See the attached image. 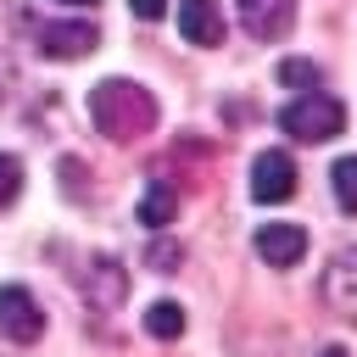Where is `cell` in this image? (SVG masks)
I'll return each mask as SVG.
<instances>
[{
	"mask_svg": "<svg viewBox=\"0 0 357 357\" xmlns=\"http://www.w3.org/2000/svg\"><path fill=\"white\" fill-rule=\"evenodd\" d=\"M33 45H39V56H50V61H78V56L95 50V28H89V22H45V28L33 33Z\"/></svg>",
	"mask_w": 357,
	"mask_h": 357,
	"instance_id": "9",
	"label": "cell"
},
{
	"mask_svg": "<svg viewBox=\"0 0 357 357\" xmlns=\"http://www.w3.org/2000/svg\"><path fill=\"white\" fill-rule=\"evenodd\" d=\"M0 335L11 346H33L45 335V312L28 284H0Z\"/></svg>",
	"mask_w": 357,
	"mask_h": 357,
	"instance_id": "3",
	"label": "cell"
},
{
	"mask_svg": "<svg viewBox=\"0 0 357 357\" xmlns=\"http://www.w3.org/2000/svg\"><path fill=\"white\" fill-rule=\"evenodd\" d=\"M178 33L201 50L223 45V17H218V0H178Z\"/></svg>",
	"mask_w": 357,
	"mask_h": 357,
	"instance_id": "10",
	"label": "cell"
},
{
	"mask_svg": "<svg viewBox=\"0 0 357 357\" xmlns=\"http://www.w3.org/2000/svg\"><path fill=\"white\" fill-rule=\"evenodd\" d=\"M56 6H95V0H56Z\"/></svg>",
	"mask_w": 357,
	"mask_h": 357,
	"instance_id": "20",
	"label": "cell"
},
{
	"mask_svg": "<svg viewBox=\"0 0 357 357\" xmlns=\"http://www.w3.org/2000/svg\"><path fill=\"white\" fill-rule=\"evenodd\" d=\"M318 296H324L329 312L357 318V251H351V245H340V251L324 262V273H318Z\"/></svg>",
	"mask_w": 357,
	"mask_h": 357,
	"instance_id": "4",
	"label": "cell"
},
{
	"mask_svg": "<svg viewBox=\"0 0 357 357\" xmlns=\"http://www.w3.org/2000/svg\"><path fill=\"white\" fill-rule=\"evenodd\" d=\"M22 195V162L11 151H0V206H11Z\"/></svg>",
	"mask_w": 357,
	"mask_h": 357,
	"instance_id": "14",
	"label": "cell"
},
{
	"mask_svg": "<svg viewBox=\"0 0 357 357\" xmlns=\"http://www.w3.org/2000/svg\"><path fill=\"white\" fill-rule=\"evenodd\" d=\"M279 128H284L290 139H301V145H324V139L346 134V106H340L335 95H324V89H307V95H296V100L279 112Z\"/></svg>",
	"mask_w": 357,
	"mask_h": 357,
	"instance_id": "2",
	"label": "cell"
},
{
	"mask_svg": "<svg viewBox=\"0 0 357 357\" xmlns=\"http://www.w3.org/2000/svg\"><path fill=\"white\" fill-rule=\"evenodd\" d=\"M11 84H17V61L0 50V106H6V95H11Z\"/></svg>",
	"mask_w": 357,
	"mask_h": 357,
	"instance_id": "18",
	"label": "cell"
},
{
	"mask_svg": "<svg viewBox=\"0 0 357 357\" xmlns=\"http://www.w3.org/2000/svg\"><path fill=\"white\" fill-rule=\"evenodd\" d=\"M240 28L257 45H279L296 28V0H240Z\"/></svg>",
	"mask_w": 357,
	"mask_h": 357,
	"instance_id": "6",
	"label": "cell"
},
{
	"mask_svg": "<svg viewBox=\"0 0 357 357\" xmlns=\"http://www.w3.org/2000/svg\"><path fill=\"white\" fill-rule=\"evenodd\" d=\"M128 11H134V17H145V22H156V17L167 11V0H128Z\"/></svg>",
	"mask_w": 357,
	"mask_h": 357,
	"instance_id": "17",
	"label": "cell"
},
{
	"mask_svg": "<svg viewBox=\"0 0 357 357\" xmlns=\"http://www.w3.org/2000/svg\"><path fill=\"white\" fill-rule=\"evenodd\" d=\"M78 290L89 296V307H123V296H128V268L117 262V257H95L89 268H84V279H78Z\"/></svg>",
	"mask_w": 357,
	"mask_h": 357,
	"instance_id": "8",
	"label": "cell"
},
{
	"mask_svg": "<svg viewBox=\"0 0 357 357\" xmlns=\"http://www.w3.org/2000/svg\"><path fill=\"white\" fill-rule=\"evenodd\" d=\"M279 78H284V84H318L324 73H318L312 61H284V67H279Z\"/></svg>",
	"mask_w": 357,
	"mask_h": 357,
	"instance_id": "16",
	"label": "cell"
},
{
	"mask_svg": "<svg viewBox=\"0 0 357 357\" xmlns=\"http://www.w3.org/2000/svg\"><path fill=\"white\" fill-rule=\"evenodd\" d=\"M324 357H346V346H324Z\"/></svg>",
	"mask_w": 357,
	"mask_h": 357,
	"instance_id": "19",
	"label": "cell"
},
{
	"mask_svg": "<svg viewBox=\"0 0 357 357\" xmlns=\"http://www.w3.org/2000/svg\"><path fill=\"white\" fill-rule=\"evenodd\" d=\"M145 329H151L156 340H178V335H184V307H178V301H151V307H145Z\"/></svg>",
	"mask_w": 357,
	"mask_h": 357,
	"instance_id": "12",
	"label": "cell"
},
{
	"mask_svg": "<svg viewBox=\"0 0 357 357\" xmlns=\"http://www.w3.org/2000/svg\"><path fill=\"white\" fill-rule=\"evenodd\" d=\"M145 262H151L156 273H178V262H184V245H173V240H151Z\"/></svg>",
	"mask_w": 357,
	"mask_h": 357,
	"instance_id": "15",
	"label": "cell"
},
{
	"mask_svg": "<svg viewBox=\"0 0 357 357\" xmlns=\"http://www.w3.org/2000/svg\"><path fill=\"white\" fill-rule=\"evenodd\" d=\"M251 245H257V257H262L268 268H296V262L307 257V229H301V223H262Z\"/></svg>",
	"mask_w": 357,
	"mask_h": 357,
	"instance_id": "7",
	"label": "cell"
},
{
	"mask_svg": "<svg viewBox=\"0 0 357 357\" xmlns=\"http://www.w3.org/2000/svg\"><path fill=\"white\" fill-rule=\"evenodd\" d=\"M329 190H335V206L357 218V156H340L329 167Z\"/></svg>",
	"mask_w": 357,
	"mask_h": 357,
	"instance_id": "13",
	"label": "cell"
},
{
	"mask_svg": "<svg viewBox=\"0 0 357 357\" xmlns=\"http://www.w3.org/2000/svg\"><path fill=\"white\" fill-rule=\"evenodd\" d=\"M89 123L112 139V145H134L139 134L156 128V95L134 78H100L89 89Z\"/></svg>",
	"mask_w": 357,
	"mask_h": 357,
	"instance_id": "1",
	"label": "cell"
},
{
	"mask_svg": "<svg viewBox=\"0 0 357 357\" xmlns=\"http://www.w3.org/2000/svg\"><path fill=\"white\" fill-rule=\"evenodd\" d=\"M173 212H178L173 190H167L162 178H151V190H145V201H139V223H151V229H167V223H173Z\"/></svg>",
	"mask_w": 357,
	"mask_h": 357,
	"instance_id": "11",
	"label": "cell"
},
{
	"mask_svg": "<svg viewBox=\"0 0 357 357\" xmlns=\"http://www.w3.org/2000/svg\"><path fill=\"white\" fill-rule=\"evenodd\" d=\"M290 195H296V162H290V151H262L251 162V201L279 206Z\"/></svg>",
	"mask_w": 357,
	"mask_h": 357,
	"instance_id": "5",
	"label": "cell"
}]
</instances>
